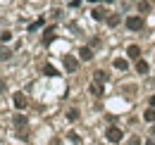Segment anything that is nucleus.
Segmentation results:
<instances>
[{"instance_id":"nucleus-1","label":"nucleus","mask_w":155,"mask_h":145,"mask_svg":"<svg viewBox=\"0 0 155 145\" xmlns=\"http://www.w3.org/2000/svg\"><path fill=\"white\" fill-rule=\"evenodd\" d=\"M105 138H107L110 143H119V140L124 138V131H122V128H117V126H110L107 131H105Z\"/></svg>"},{"instance_id":"nucleus-2","label":"nucleus","mask_w":155,"mask_h":145,"mask_svg":"<svg viewBox=\"0 0 155 145\" xmlns=\"http://www.w3.org/2000/svg\"><path fill=\"white\" fill-rule=\"evenodd\" d=\"M127 29H129V31H141V29H143V17H141V14L127 17Z\"/></svg>"},{"instance_id":"nucleus-3","label":"nucleus","mask_w":155,"mask_h":145,"mask_svg":"<svg viewBox=\"0 0 155 145\" xmlns=\"http://www.w3.org/2000/svg\"><path fill=\"white\" fill-rule=\"evenodd\" d=\"M62 62H64V69H67L69 74H74L79 69V60L74 57V55H64V60H62Z\"/></svg>"},{"instance_id":"nucleus-4","label":"nucleus","mask_w":155,"mask_h":145,"mask_svg":"<svg viewBox=\"0 0 155 145\" xmlns=\"http://www.w3.org/2000/svg\"><path fill=\"white\" fill-rule=\"evenodd\" d=\"M12 100H15V107H17V109H24L26 105H29V100H26V95H24V93H15V98H12Z\"/></svg>"},{"instance_id":"nucleus-5","label":"nucleus","mask_w":155,"mask_h":145,"mask_svg":"<svg viewBox=\"0 0 155 145\" xmlns=\"http://www.w3.org/2000/svg\"><path fill=\"white\" fill-rule=\"evenodd\" d=\"M127 55L138 62V60H141V48H138V45H129V48H127Z\"/></svg>"},{"instance_id":"nucleus-6","label":"nucleus","mask_w":155,"mask_h":145,"mask_svg":"<svg viewBox=\"0 0 155 145\" xmlns=\"http://www.w3.org/2000/svg\"><path fill=\"white\" fill-rule=\"evenodd\" d=\"M79 60L91 62V60H93V50H91V48H81V50H79Z\"/></svg>"},{"instance_id":"nucleus-7","label":"nucleus","mask_w":155,"mask_h":145,"mask_svg":"<svg viewBox=\"0 0 155 145\" xmlns=\"http://www.w3.org/2000/svg\"><path fill=\"white\" fill-rule=\"evenodd\" d=\"M112 64H115V69H119V72H127V69H129V62H127L124 57H117Z\"/></svg>"},{"instance_id":"nucleus-8","label":"nucleus","mask_w":155,"mask_h":145,"mask_svg":"<svg viewBox=\"0 0 155 145\" xmlns=\"http://www.w3.org/2000/svg\"><path fill=\"white\" fill-rule=\"evenodd\" d=\"M26 121H29V119H26L24 114H15V119H12V124H15L17 128H24V126H26Z\"/></svg>"},{"instance_id":"nucleus-9","label":"nucleus","mask_w":155,"mask_h":145,"mask_svg":"<svg viewBox=\"0 0 155 145\" xmlns=\"http://www.w3.org/2000/svg\"><path fill=\"white\" fill-rule=\"evenodd\" d=\"M143 121H148V124H155V109L148 107L146 112H143Z\"/></svg>"},{"instance_id":"nucleus-10","label":"nucleus","mask_w":155,"mask_h":145,"mask_svg":"<svg viewBox=\"0 0 155 145\" xmlns=\"http://www.w3.org/2000/svg\"><path fill=\"white\" fill-rule=\"evenodd\" d=\"M88 91H91V95H96V98H100V95H103V86H100V83H96V81H93V83L88 86Z\"/></svg>"},{"instance_id":"nucleus-11","label":"nucleus","mask_w":155,"mask_h":145,"mask_svg":"<svg viewBox=\"0 0 155 145\" xmlns=\"http://www.w3.org/2000/svg\"><path fill=\"white\" fill-rule=\"evenodd\" d=\"M119 21H122L119 14H107V26H112V29H115V26H119Z\"/></svg>"},{"instance_id":"nucleus-12","label":"nucleus","mask_w":155,"mask_h":145,"mask_svg":"<svg viewBox=\"0 0 155 145\" xmlns=\"http://www.w3.org/2000/svg\"><path fill=\"white\" fill-rule=\"evenodd\" d=\"M136 72L138 74H148V62H146V60H138V62H136Z\"/></svg>"},{"instance_id":"nucleus-13","label":"nucleus","mask_w":155,"mask_h":145,"mask_svg":"<svg viewBox=\"0 0 155 145\" xmlns=\"http://www.w3.org/2000/svg\"><path fill=\"white\" fill-rule=\"evenodd\" d=\"M53 40H55V29H48V31L43 34V43L48 45V43H53Z\"/></svg>"},{"instance_id":"nucleus-14","label":"nucleus","mask_w":155,"mask_h":145,"mask_svg":"<svg viewBox=\"0 0 155 145\" xmlns=\"http://www.w3.org/2000/svg\"><path fill=\"white\" fill-rule=\"evenodd\" d=\"M93 79H96V83H103V81H107V74L103 69H98V72H93Z\"/></svg>"},{"instance_id":"nucleus-15","label":"nucleus","mask_w":155,"mask_h":145,"mask_svg":"<svg viewBox=\"0 0 155 145\" xmlns=\"http://www.w3.org/2000/svg\"><path fill=\"white\" fill-rule=\"evenodd\" d=\"M138 12H141V14L150 12V2H148V0H141V2H138Z\"/></svg>"},{"instance_id":"nucleus-16","label":"nucleus","mask_w":155,"mask_h":145,"mask_svg":"<svg viewBox=\"0 0 155 145\" xmlns=\"http://www.w3.org/2000/svg\"><path fill=\"white\" fill-rule=\"evenodd\" d=\"M105 17H107V14H105V10H103V7H96V10H93V19H98V21H103Z\"/></svg>"},{"instance_id":"nucleus-17","label":"nucleus","mask_w":155,"mask_h":145,"mask_svg":"<svg viewBox=\"0 0 155 145\" xmlns=\"http://www.w3.org/2000/svg\"><path fill=\"white\" fill-rule=\"evenodd\" d=\"M10 55H12V50H10V48L0 45V62H2V60H10Z\"/></svg>"},{"instance_id":"nucleus-18","label":"nucleus","mask_w":155,"mask_h":145,"mask_svg":"<svg viewBox=\"0 0 155 145\" xmlns=\"http://www.w3.org/2000/svg\"><path fill=\"white\" fill-rule=\"evenodd\" d=\"M43 74H45V76H58V72H55L53 64H45V67H43Z\"/></svg>"},{"instance_id":"nucleus-19","label":"nucleus","mask_w":155,"mask_h":145,"mask_svg":"<svg viewBox=\"0 0 155 145\" xmlns=\"http://www.w3.org/2000/svg\"><path fill=\"white\" fill-rule=\"evenodd\" d=\"M67 119H69V121H77L79 119V109H69V112H67Z\"/></svg>"},{"instance_id":"nucleus-20","label":"nucleus","mask_w":155,"mask_h":145,"mask_svg":"<svg viewBox=\"0 0 155 145\" xmlns=\"http://www.w3.org/2000/svg\"><path fill=\"white\" fill-rule=\"evenodd\" d=\"M10 38H12V34H10V31H2V34H0V40H2V43H7Z\"/></svg>"},{"instance_id":"nucleus-21","label":"nucleus","mask_w":155,"mask_h":145,"mask_svg":"<svg viewBox=\"0 0 155 145\" xmlns=\"http://www.w3.org/2000/svg\"><path fill=\"white\" fill-rule=\"evenodd\" d=\"M38 26H43V19H38V21H34V24H31V26H29V31H36V29H38Z\"/></svg>"},{"instance_id":"nucleus-22","label":"nucleus","mask_w":155,"mask_h":145,"mask_svg":"<svg viewBox=\"0 0 155 145\" xmlns=\"http://www.w3.org/2000/svg\"><path fill=\"white\" fill-rule=\"evenodd\" d=\"M129 145H141V138H138V136H134V138L129 140Z\"/></svg>"},{"instance_id":"nucleus-23","label":"nucleus","mask_w":155,"mask_h":145,"mask_svg":"<svg viewBox=\"0 0 155 145\" xmlns=\"http://www.w3.org/2000/svg\"><path fill=\"white\" fill-rule=\"evenodd\" d=\"M148 105H150V107L155 109V95H150V98H148Z\"/></svg>"},{"instance_id":"nucleus-24","label":"nucleus","mask_w":155,"mask_h":145,"mask_svg":"<svg viewBox=\"0 0 155 145\" xmlns=\"http://www.w3.org/2000/svg\"><path fill=\"white\" fill-rule=\"evenodd\" d=\"M5 88H7V83H5V81H0V93H5Z\"/></svg>"},{"instance_id":"nucleus-25","label":"nucleus","mask_w":155,"mask_h":145,"mask_svg":"<svg viewBox=\"0 0 155 145\" xmlns=\"http://www.w3.org/2000/svg\"><path fill=\"white\" fill-rule=\"evenodd\" d=\"M146 145H155V140H146Z\"/></svg>"},{"instance_id":"nucleus-26","label":"nucleus","mask_w":155,"mask_h":145,"mask_svg":"<svg viewBox=\"0 0 155 145\" xmlns=\"http://www.w3.org/2000/svg\"><path fill=\"white\" fill-rule=\"evenodd\" d=\"M150 133H153V136H155V126H153V128H150Z\"/></svg>"},{"instance_id":"nucleus-27","label":"nucleus","mask_w":155,"mask_h":145,"mask_svg":"<svg viewBox=\"0 0 155 145\" xmlns=\"http://www.w3.org/2000/svg\"><path fill=\"white\" fill-rule=\"evenodd\" d=\"M88 2H98V0H88Z\"/></svg>"}]
</instances>
